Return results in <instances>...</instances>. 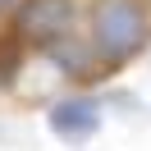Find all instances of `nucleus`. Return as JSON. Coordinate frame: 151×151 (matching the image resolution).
Masks as SVG:
<instances>
[{
    "mask_svg": "<svg viewBox=\"0 0 151 151\" xmlns=\"http://www.w3.org/2000/svg\"><path fill=\"white\" fill-rule=\"evenodd\" d=\"M14 69H19V60H14V55H5V60H0V87L14 78Z\"/></svg>",
    "mask_w": 151,
    "mask_h": 151,
    "instance_id": "20e7f679",
    "label": "nucleus"
},
{
    "mask_svg": "<svg viewBox=\"0 0 151 151\" xmlns=\"http://www.w3.org/2000/svg\"><path fill=\"white\" fill-rule=\"evenodd\" d=\"M14 28H19L23 41L60 46V41L73 32V0H23Z\"/></svg>",
    "mask_w": 151,
    "mask_h": 151,
    "instance_id": "f03ea898",
    "label": "nucleus"
},
{
    "mask_svg": "<svg viewBox=\"0 0 151 151\" xmlns=\"http://www.w3.org/2000/svg\"><path fill=\"white\" fill-rule=\"evenodd\" d=\"M5 5H14V0H0V9H5Z\"/></svg>",
    "mask_w": 151,
    "mask_h": 151,
    "instance_id": "39448f33",
    "label": "nucleus"
},
{
    "mask_svg": "<svg viewBox=\"0 0 151 151\" xmlns=\"http://www.w3.org/2000/svg\"><path fill=\"white\" fill-rule=\"evenodd\" d=\"M46 124H50V133H55L60 142L78 147V142L96 137V128H101V105H96L92 96H64V101L50 105Z\"/></svg>",
    "mask_w": 151,
    "mask_h": 151,
    "instance_id": "7ed1b4c3",
    "label": "nucleus"
},
{
    "mask_svg": "<svg viewBox=\"0 0 151 151\" xmlns=\"http://www.w3.org/2000/svg\"><path fill=\"white\" fill-rule=\"evenodd\" d=\"M147 32L151 19L137 0H101L92 14V41H96V55L119 64V60H133L142 46H147Z\"/></svg>",
    "mask_w": 151,
    "mask_h": 151,
    "instance_id": "f257e3e1",
    "label": "nucleus"
}]
</instances>
